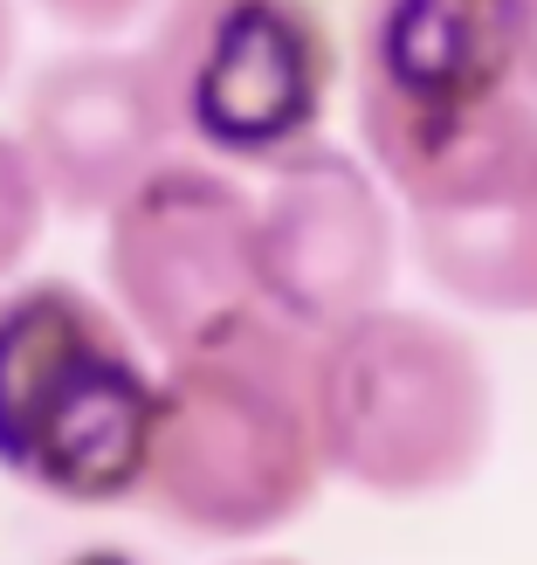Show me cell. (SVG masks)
Segmentation results:
<instances>
[{
    "label": "cell",
    "instance_id": "cell-1",
    "mask_svg": "<svg viewBox=\"0 0 537 565\" xmlns=\"http://www.w3.org/2000/svg\"><path fill=\"white\" fill-rule=\"evenodd\" d=\"M324 490L310 338L256 310L165 359L138 497L193 539H269Z\"/></svg>",
    "mask_w": 537,
    "mask_h": 565
},
{
    "label": "cell",
    "instance_id": "cell-2",
    "mask_svg": "<svg viewBox=\"0 0 537 565\" xmlns=\"http://www.w3.org/2000/svg\"><path fill=\"white\" fill-rule=\"evenodd\" d=\"M345 83L365 166L407 207L537 138L530 0H358Z\"/></svg>",
    "mask_w": 537,
    "mask_h": 565
},
{
    "label": "cell",
    "instance_id": "cell-3",
    "mask_svg": "<svg viewBox=\"0 0 537 565\" xmlns=\"http://www.w3.org/2000/svg\"><path fill=\"white\" fill-rule=\"evenodd\" d=\"M310 414L324 476L386 503L462 490L496 441L483 345L434 310L373 303L310 338Z\"/></svg>",
    "mask_w": 537,
    "mask_h": 565
},
{
    "label": "cell",
    "instance_id": "cell-4",
    "mask_svg": "<svg viewBox=\"0 0 537 565\" xmlns=\"http://www.w3.org/2000/svg\"><path fill=\"white\" fill-rule=\"evenodd\" d=\"M159 373L138 331L69 276L0 297V469L55 503L138 497Z\"/></svg>",
    "mask_w": 537,
    "mask_h": 565
},
{
    "label": "cell",
    "instance_id": "cell-5",
    "mask_svg": "<svg viewBox=\"0 0 537 565\" xmlns=\"http://www.w3.org/2000/svg\"><path fill=\"white\" fill-rule=\"evenodd\" d=\"M146 70L173 146L228 173H276L324 146L345 42L324 0H159Z\"/></svg>",
    "mask_w": 537,
    "mask_h": 565
},
{
    "label": "cell",
    "instance_id": "cell-6",
    "mask_svg": "<svg viewBox=\"0 0 537 565\" xmlns=\"http://www.w3.org/2000/svg\"><path fill=\"white\" fill-rule=\"evenodd\" d=\"M104 276L110 310L159 359L256 318V193L228 166L159 159L104 207Z\"/></svg>",
    "mask_w": 537,
    "mask_h": 565
},
{
    "label": "cell",
    "instance_id": "cell-7",
    "mask_svg": "<svg viewBox=\"0 0 537 565\" xmlns=\"http://www.w3.org/2000/svg\"><path fill=\"white\" fill-rule=\"evenodd\" d=\"M400 269V221L365 159L310 146L256 193V290L262 310L318 338L386 303Z\"/></svg>",
    "mask_w": 537,
    "mask_h": 565
},
{
    "label": "cell",
    "instance_id": "cell-8",
    "mask_svg": "<svg viewBox=\"0 0 537 565\" xmlns=\"http://www.w3.org/2000/svg\"><path fill=\"white\" fill-rule=\"evenodd\" d=\"M14 138L35 159L49 207L63 214H104L159 159H173V125H165L146 49L104 42L69 49L35 70Z\"/></svg>",
    "mask_w": 537,
    "mask_h": 565
},
{
    "label": "cell",
    "instance_id": "cell-9",
    "mask_svg": "<svg viewBox=\"0 0 537 565\" xmlns=\"http://www.w3.org/2000/svg\"><path fill=\"white\" fill-rule=\"evenodd\" d=\"M407 228L441 297L490 318L537 310V146L414 201Z\"/></svg>",
    "mask_w": 537,
    "mask_h": 565
},
{
    "label": "cell",
    "instance_id": "cell-10",
    "mask_svg": "<svg viewBox=\"0 0 537 565\" xmlns=\"http://www.w3.org/2000/svg\"><path fill=\"white\" fill-rule=\"evenodd\" d=\"M49 228V193H42V173L28 146L14 131H0V282H8L28 256H35V242Z\"/></svg>",
    "mask_w": 537,
    "mask_h": 565
},
{
    "label": "cell",
    "instance_id": "cell-11",
    "mask_svg": "<svg viewBox=\"0 0 537 565\" xmlns=\"http://www.w3.org/2000/svg\"><path fill=\"white\" fill-rule=\"evenodd\" d=\"M35 8H42L55 28L83 35V42H110V35H125L138 14H152L159 0H35Z\"/></svg>",
    "mask_w": 537,
    "mask_h": 565
},
{
    "label": "cell",
    "instance_id": "cell-12",
    "mask_svg": "<svg viewBox=\"0 0 537 565\" xmlns=\"http://www.w3.org/2000/svg\"><path fill=\"white\" fill-rule=\"evenodd\" d=\"M14 49H21V14H14V0H0V83L14 70Z\"/></svg>",
    "mask_w": 537,
    "mask_h": 565
},
{
    "label": "cell",
    "instance_id": "cell-13",
    "mask_svg": "<svg viewBox=\"0 0 537 565\" xmlns=\"http://www.w3.org/2000/svg\"><path fill=\"white\" fill-rule=\"evenodd\" d=\"M69 565H138L131 552H118V545H90V552H76Z\"/></svg>",
    "mask_w": 537,
    "mask_h": 565
},
{
    "label": "cell",
    "instance_id": "cell-14",
    "mask_svg": "<svg viewBox=\"0 0 537 565\" xmlns=\"http://www.w3.org/2000/svg\"><path fill=\"white\" fill-rule=\"evenodd\" d=\"M248 565H297V558H248Z\"/></svg>",
    "mask_w": 537,
    "mask_h": 565
}]
</instances>
